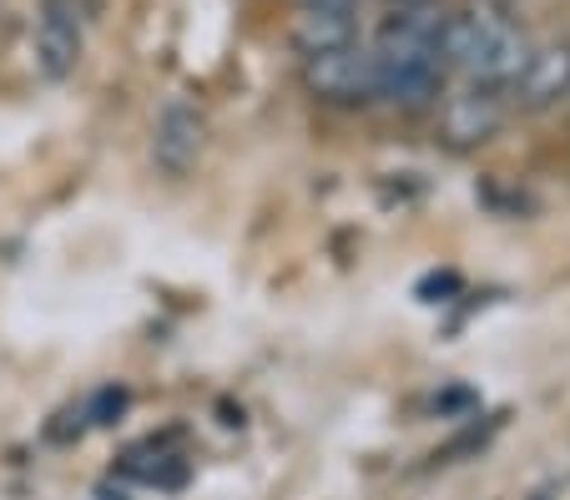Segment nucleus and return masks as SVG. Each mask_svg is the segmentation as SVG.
<instances>
[{
  "instance_id": "4",
  "label": "nucleus",
  "mask_w": 570,
  "mask_h": 500,
  "mask_svg": "<svg viewBox=\"0 0 570 500\" xmlns=\"http://www.w3.org/2000/svg\"><path fill=\"white\" fill-rule=\"evenodd\" d=\"M81 61V6L41 0L36 6V66L46 81H66Z\"/></svg>"
},
{
  "instance_id": "7",
  "label": "nucleus",
  "mask_w": 570,
  "mask_h": 500,
  "mask_svg": "<svg viewBox=\"0 0 570 500\" xmlns=\"http://www.w3.org/2000/svg\"><path fill=\"white\" fill-rule=\"evenodd\" d=\"M520 101L525 107H550L570 91V46H546V51H530L525 71L515 81Z\"/></svg>"
},
{
  "instance_id": "6",
  "label": "nucleus",
  "mask_w": 570,
  "mask_h": 500,
  "mask_svg": "<svg viewBox=\"0 0 570 500\" xmlns=\"http://www.w3.org/2000/svg\"><path fill=\"white\" fill-rule=\"evenodd\" d=\"M293 41L303 56H323L358 41V11H328V6H298L293 16Z\"/></svg>"
},
{
  "instance_id": "5",
  "label": "nucleus",
  "mask_w": 570,
  "mask_h": 500,
  "mask_svg": "<svg viewBox=\"0 0 570 500\" xmlns=\"http://www.w3.org/2000/svg\"><path fill=\"white\" fill-rule=\"evenodd\" d=\"M500 117H505V101H500V91H484V87H464L460 97L444 101V137L454 141V147H474V141L495 137Z\"/></svg>"
},
{
  "instance_id": "2",
  "label": "nucleus",
  "mask_w": 570,
  "mask_h": 500,
  "mask_svg": "<svg viewBox=\"0 0 570 500\" xmlns=\"http://www.w3.org/2000/svg\"><path fill=\"white\" fill-rule=\"evenodd\" d=\"M303 87L328 107H364L379 101V71L368 46H338L323 56H303Z\"/></svg>"
},
{
  "instance_id": "1",
  "label": "nucleus",
  "mask_w": 570,
  "mask_h": 500,
  "mask_svg": "<svg viewBox=\"0 0 570 500\" xmlns=\"http://www.w3.org/2000/svg\"><path fill=\"white\" fill-rule=\"evenodd\" d=\"M440 61L444 71H464L470 87L484 91H515L520 71L530 61V41L495 11V6H464V11L444 16L440 31Z\"/></svg>"
},
{
  "instance_id": "3",
  "label": "nucleus",
  "mask_w": 570,
  "mask_h": 500,
  "mask_svg": "<svg viewBox=\"0 0 570 500\" xmlns=\"http://www.w3.org/2000/svg\"><path fill=\"white\" fill-rule=\"evenodd\" d=\"M203 141H207L203 107L187 97H173L157 111V127H151V163L167 177H187L197 167V157H203Z\"/></svg>"
}]
</instances>
